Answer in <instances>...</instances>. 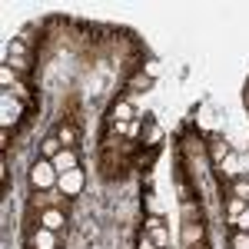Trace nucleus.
<instances>
[{"mask_svg": "<svg viewBox=\"0 0 249 249\" xmlns=\"http://www.w3.org/2000/svg\"><path fill=\"white\" fill-rule=\"evenodd\" d=\"M232 249H249V232H236V239H232Z\"/></svg>", "mask_w": 249, "mask_h": 249, "instance_id": "9d476101", "label": "nucleus"}, {"mask_svg": "<svg viewBox=\"0 0 249 249\" xmlns=\"http://www.w3.org/2000/svg\"><path fill=\"white\" fill-rule=\"evenodd\" d=\"M130 116H133V107H130V103H116L113 107V120L116 123H126Z\"/></svg>", "mask_w": 249, "mask_h": 249, "instance_id": "423d86ee", "label": "nucleus"}, {"mask_svg": "<svg viewBox=\"0 0 249 249\" xmlns=\"http://www.w3.org/2000/svg\"><path fill=\"white\" fill-rule=\"evenodd\" d=\"M146 73H150V77H156V73H160V63H156V60H153V63H146Z\"/></svg>", "mask_w": 249, "mask_h": 249, "instance_id": "2eb2a0df", "label": "nucleus"}, {"mask_svg": "<svg viewBox=\"0 0 249 249\" xmlns=\"http://www.w3.org/2000/svg\"><path fill=\"white\" fill-rule=\"evenodd\" d=\"M50 163H53V170H57L60 176H63V173L77 170V153H73V150H60V153L53 156V160H50Z\"/></svg>", "mask_w": 249, "mask_h": 249, "instance_id": "f03ea898", "label": "nucleus"}, {"mask_svg": "<svg viewBox=\"0 0 249 249\" xmlns=\"http://www.w3.org/2000/svg\"><path fill=\"white\" fill-rule=\"evenodd\" d=\"M34 246H37V249H53V236H50V230H37Z\"/></svg>", "mask_w": 249, "mask_h": 249, "instance_id": "39448f33", "label": "nucleus"}, {"mask_svg": "<svg viewBox=\"0 0 249 249\" xmlns=\"http://www.w3.org/2000/svg\"><path fill=\"white\" fill-rule=\"evenodd\" d=\"M199 232H203V230H199V226H196V230H193V226H190V230H186V239H199Z\"/></svg>", "mask_w": 249, "mask_h": 249, "instance_id": "f3484780", "label": "nucleus"}, {"mask_svg": "<svg viewBox=\"0 0 249 249\" xmlns=\"http://www.w3.org/2000/svg\"><path fill=\"white\" fill-rule=\"evenodd\" d=\"M0 80H3V87H14V70L3 67V70H0Z\"/></svg>", "mask_w": 249, "mask_h": 249, "instance_id": "f8f14e48", "label": "nucleus"}, {"mask_svg": "<svg viewBox=\"0 0 249 249\" xmlns=\"http://www.w3.org/2000/svg\"><path fill=\"white\" fill-rule=\"evenodd\" d=\"M140 249H156V243H153V239H146V236H143V239H140Z\"/></svg>", "mask_w": 249, "mask_h": 249, "instance_id": "dca6fc26", "label": "nucleus"}, {"mask_svg": "<svg viewBox=\"0 0 249 249\" xmlns=\"http://www.w3.org/2000/svg\"><path fill=\"white\" fill-rule=\"evenodd\" d=\"M232 223H236V230H239V232H249V210L239 213V216H232Z\"/></svg>", "mask_w": 249, "mask_h": 249, "instance_id": "6e6552de", "label": "nucleus"}, {"mask_svg": "<svg viewBox=\"0 0 249 249\" xmlns=\"http://www.w3.org/2000/svg\"><path fill=\"white\" fill-rule=\"evenodd\" d=\"M57 140H60V143H70V140H73V130H70V126H63Z\"/></svg>", "mask_w": 249, "mask_h": 249, "instance_id": "ddd939ff", "label": "nucleus"}, {"mask_svg": "<svg viewBox=\"0 0 249 249\" xmlns=\"http://www.w3.org/2000/svg\"><path fill=\"white\" fill-rule=\"evenodd\" d=\"M57 176H60V173L53 170V163H50V160H40V163H34L30 183L40 186V190H47V186H53V183H57Z\"/></svg>", "mask_w": 249, "mask_h": 249, "instance_id": "f257e3e1", "label": "nucleus"}, {"mask_svg": "<svg viewBox=\"0 0 249 249\" xmlns=\"http://www.w3.org/2000/svg\"><path fill=\"white\" fill-rule=\"evenodd\" d=\"M60 186H63V193H77L80 186H83V173L80 170H70L60 176Z\"/></svg>", "mask_w": 249, "mask_h": 249, "instance_id": "7ed1b4c3", "label": "nucleus"}, {"mask_svg": "<svg viewBox=\"0 0 249 249\" xmlns=\"http://www.w3.org/2000/svg\"><path fill=\"white\" fill-rule=\"evenodd\" d=\"M230 206H232V216H239V213H243V206H246V203H243V199H239V196H236V199H232Z\"/></svg>", "mask_w": 249, "mask_h": 249, "instance_id": "4468645a", "label": "nucleus"}, {"mask_svg": "<svg viewBox=\"0 0 249 249\" xmlns=\"http://www.w3.org/2000/svg\"><path fill=\"white\" fill-rule=\"evenodd\" d=\"M166 239H170L166 230H160V226H156V230H153V243H156V246H166Z\"/></svg>", "mask_w": 249, "mask_h": 249, "instance_id": "9b49d317", "label": "nucleus"}, {"mask_svg": "<svg viewBox=\"0 0 249 249\" xmlns=\"http://www.w3.org/2000/svg\"><path fill=\"white\" fill-rule=\"evenodd\" d=\"M60 226H63V216L60 213H47L43 216V230H60Z\"/></svg>", "mask_w": 249, "mask_h": 249, "instance_id": "0eeeda50", "label": "nucleus"}, {"mask_svg": "<svg viewBox=\"0 0 249 249\" xmlns=\"http://www.w3.org/2000/svg\"><path fill=\"white\" fill-rule=\"evenodd\" d=\"M0 107H3V126H10V123H17L20 116V107L17 103H10V96L3 93V100H0Z\"/></svg>", "mask_w": 249, "mask_h": 249, "instance_id": "20e7f679", "label": "nucleus"}, {"mask_svg": "<svg viewBox=\"0 0 249 249\" xmlns=\"http://www.w3.org/2000/svg\"><path fill=\"white\" fill-rule=\"evenodd\" d=\"M43 153H47L50 160H53V156L60 153V140H47V143H43Z\"/></svg>", "mask_w": 249, "mask_h": 249, "instance_id": "1a4fd4ad", "label": "nucleus"}]
</instances>
